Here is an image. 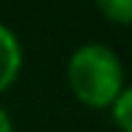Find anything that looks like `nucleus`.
<instances>
[{"label": "nucleus", "instance_id": "nucleus-1", "mask_svg": "<svg viewBox=\"0 0 132 132\" xmlns=\"http://www.w3.org/2000/svg\"><path fill=\"white\" fill-rule=\"evenodd\" d=\"M68 86L86 108L103 111L116 103L124 89V65L111 46L100 40L81 43L68 59Z\"/></svg>", "mask_w": 132, "mask_h": 132}, {"label": "nucleus", "instance_id": "nucleus-2", "mask_svg": "<svg viewBox=\"0 0 132 132\" xmlns=\"http://www.w3.org/2000/svg\"><path fill=\"white\" fill-rule=\"evenodd\" d=\"M22 65H24V51H22L19 38L11 27L0 22V94L16 84Z\"/></svg>", "mask_w": 132, "mask_h": 132}, {"label": "nucleus", "instance_id": "nucleus-3", "mask_svg": "<svg viewBox=\"0 0 132 132\" xmlns=\"http://www.w3.org/2000/svg\"><path fill=\"white\" fill-rule=\"evenodd\" d=\"M97 11L113 24H132V0H97Z\"/></svg>", "mask_w": 132, "mask_h": 132}, {"label": "nucleus", "instance_id": "nucleus-4", "mask_svg": "<svg viewBox=\"0 0 132 132\" xmlns=\"http://www.w3.org/2000/svg\"><path fill=\"white\" fill-rule=\"evenodd\" d=\"M111 116L121 132H132V84H124L121 94L111 105Z\"/></svg>", "mask_w": 132, "mask_h": 132}, {"label": "nucleus", "instance_id": "nucleus-5", "mask_svg": "<svg viewBox=\"0 0 132 132\" xmlns=\"http://www.w3.org/2000/svg\"><path fill=\"white\" fill-rule=\"evenodd\" d=\"M0 132H14V124H11V116L3 105H0Z\"/></svg>", "mask_w": 132, "mask_h": 132}]
</instances>
